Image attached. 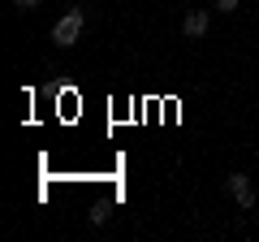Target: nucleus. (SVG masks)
Returning a JSON list of instances; mask_svg holds the SVG:
<instances>
[{
    "instance_id": "1",
    "label": "nucleus",
    "mask_w": 259,
    "mask_h": 242,
    "mask_svg": "<svg viewBox=\"0 0 259 242\" xmlns=\"http://www.w3.org/2000/svg\"><path fill=\"white\" fill-rule=\"evenodd\" d=\"M82 26H87V9H78V5L65 9L61 18L52 22V44L56 48H74L78 39H82Z\"/></svg>"
},
{
    "instance_id": "2",
    "label": "nucleus",
    "mask_w": 259,
    "mask_h": 242,
    "mask_svg": "<svg viewBox=\"0 0 259 242\" xmlns=\"http://www.w3.org/2000/svg\"><path fill=\"white\" fill-rule=\"evenodd\" d=\"M225 195L238 199V208H255V186H250L246 173H229L225 177Z\"/></svg>"
},
{
    "instance_id": "5",
    "label": "nucleus",
    "mask_w": 259,
    "mask_h": 242,
    "mask_svg": "<svg viewBox=\"0 0 259 242\" xmlns=\"http://www.w3.org/2000/svg\"><path fill=\"white\" fill-rule=\"evenodd\" d=\"M238 5H242V0H216V9H221V13H233Z\"/></svg>"
},
{
    "instance_id": "3",
    "label": "nucleus",
    "mask_w": 259,
    "mask_h": 242,
    "mask_svg": "<svg viewBox=\"0 0 259 242\" xmlns=\"http://www.w3.org/2000/svg\"><path fill=\"white\" fill-rule=\"evenodd\" d=\"M207 26H212V13H207V9H190V13L182 18V35H186V39H203Z\"/></svg>"
},
{
    "instance_id": "6",
    "label": "nucleus",
    "mask_w": 259,
    "mask_h": 242,
    "mask_svg": "<svg viewBox=\"0 0 259 242\" xmlns=\"http://www.w3.org/2000/svg\"><path fill=\"white\" fill-rule=\"evenodd\" d=\"M13 5H18L22 13H30V9H39V0H13Z\"/></svg>"
},
{
    "instance_id": "4",
    "label": "nucleus",
    "mask_w": 259,
    "mask_h": 242,
    "mask_svg": "<svg viewBox=\"0 0 259 242\" xmlns=\"http://www.w3.org/2000/svg\"><path fill=\"white\" fill-rule=\"evenodd\" d=\"M87 221H91V225H104V221H108V208H95V212L87 216Z\"/></svg>"
}]
</instances>
